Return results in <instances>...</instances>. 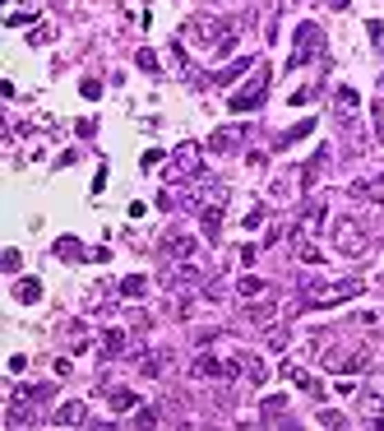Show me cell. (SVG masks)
Wrapping results in <instances>:
<instances>
[{
	"mask_svg": "<svg viewBox=\"0 0 384 431\" xmlns=\"http://www.w3.org/2000/svg\"><path fill=\"white\" fill-rule=\"evenodd\" d=\"M181 42H190L195 51H218V56H227L231 46H236V28H231V24H218V19H185Z\"/></svg>",
	"mask_w": 384,
	"mask_h": 431,
	"instance_id": "6da1fadb",
	"label": "cell"
},
{
	"mask_svg": "<svg viewBox=\"0 0 384 431\" xmlns=\"http://www.w3.org/2000/svg\"><path fill=\"white\" fill-rule=\"evenodd\" d=\"M334 246H338L343 255H361V250L370 246V237L356 218H334Z\"/></svg>",
	"mask_w": 384,
	"mask_h": 431,
	"instance_id": "7a4b0ae2",
	"label": "cell"
},
{
	"mask_svg": "<svg viewBox=\"0 0 384 431\" xmlns=\"http://www.w3.org/2000/svg\"><path fill=\"white\" fill-rule=\"evenodd\" d=\"M320 51H324L320 24H301V28H296V46H292V70H296V65H306V61H315Z\"/></svg>",
	"mask_w": 384,
	"mask_h": 431,
	"instance_id": "3957f363",
	"label": "cell"
},
{
	"mask_svg": "<svg viewBox=\"0 0 384 431\" xmlns=\"http://www.w3.org/2000/svg\"><path fill=\"white\" fill-rule=\"evenodd\" d=\"M264 93H269V70H260V75L250 79L241 93H231V111H250V107H260L264 102Z\"/></svg>",
	"mask_w": 384,
	"mask_h": 431,
	"instance_id": "277c9868",
	"label": "cell"
},
{
	"mask_svg": "<svg viewBox=\"0 0 384 431\" xmlns=\"http://www.w3.org/2000/svg\"><path fill=\"white\" fill-rule=\"evenodd\" d=\"M190 376H200V380H231V376H236V362H218V357H195Z\"/></svg>",
	"mask_w": 384,
	"mask_h": 431,
	"instance_id": "5b68a950",
	"label": "cell"
},
{
	"mask_svg": "<svg viewBox=\"0 0 384 431\" xmlns=\"http://www.w3.org/2000/svg\"><path fill=\"white\" fill-rule=\"evenodd\" d=\"M324 362H329V371H361L370 362V348H343V353H329Z\"/></svg>",
	"mask_w": 384,
	"mask_h": 431,
	"instance_id": "8992f818",
	"label": "cell"
},
{
	"mask_svg": "<svg viewBox=\"0 0 384 431\" xmlns=\"http://www.w3.org/2000/svg\"><path fill=\"white\" fill-rule=\"evenodd\" d=\"M241 139H246V130H241V125H218L213 139H209V149H213V154H231Z\"/></svg>",
	"mask_w": 384,
	"mask_h": 431,
	"instance_id": "52a82bcc",
	"label": "cell"
},
{
	"mask_svg": "<svg viewBox=\"0 0 384 431\" xmlns=\"http://www.w3.org/2000/svg\"><path fill=\"white\" fill-rule=\"evenodd\" d=\"M171 367H176V353H167V348H162V353L139 357V371H144V376H167Z\"/></svg>",
	"mask_w": 384,
	"mask_h": 431,
	"instance_id": "ba28073f",
	"label": "cell"
},
{
	"mask_svg": "<svg viewBox=\"0 0 384 431\" xmlns=\"http://www.w3.org/2000/svg\"><path fill=\"white\" fill-rule=\"evenodd\" d=\"M51 422H56V427H79V422H88V408H84L79 399H70V403H61V408H56V417H51Z\"/></svg>",
	"mask_w": 384,
	"mask_h": 431,
	"instance_id": "9c48e42d",
	"label": "cell"
},
{
	"mask_svg": "<svg viewBox=\"0 0 384 431\" xmlns=\"http://www.w3.org/2000/svg\"><path fill=\"white\" fill-rule=\"evenodd\" d=\"M167 255H171V260H195V237L171 232V237H167Z\"/></svg>",
	"mask_w": 384,
	"mask_h": 431,
	"instance_id": "30bf717a",
	"label": "cell"
},
{
	"mask_svg": "<svg viewBox=\"0 0 384 431\" xmlns=\"http://www.w3.org/2000/svg\"><path fill=\"white\" fill-rule=\"evenodd\" d=\"M200 223H204V237L218 241V237H222V204H209V209L200 214Z\"/></svg>",
	"mask_w": 384,
	"mask_h": 431,
	"instance_id": "8fae6325",
	"label": "cell"
},
{
	"mask_svg": "<svg viewBox=\"0 0 384 431\" xmlns=\"http://www.w3.org/2000/svg\"><path fill=\"white\" fill-rule=\"evenodd\" d=\"M246 320L250 324H273L278 320V306H273V302H255V306H246Z\"/></svg>",
	"mask_w": 384,
	"mask_h": 431,
	"instance_id": "7c38bea8",
	"label": "cell"
},
{
	"mask_svg": "<svg viewBox=\"0 0 384 431\" xmlns=\"http://www.w3.org/2000/svg\"><path fill=\"white\" fill-rule=\"evenodd\" d=\"M356 89H338V98H334V107H338V121H352V111H356Z\"/></svg>",
	"mask_w": 384,
	"mask_h": 431,
	"instance_id": "4fadbf2b",
	"label": "cell"
},
{
	"mask_svg": "<svg viewBox=\"0 0 384 431\" xmlns=\"http://www.w3.org/2000/svg\"><path fill=\"white\" fill-rule=\"evenodd\" d=\"M361 403H366V408H375V413L384 408V376H370V385H366V394H361Z\"/></svg>",
	"mask_w": 384,
	"mask_h": 431,
	"instance_id": "5bb4252c",
	"label": "cell"
},
{
	"mask_svg": "<svg viewBox=\"0 0 384 431\" xmlns=\"http://www.w3.org/2000/svg\"><path fill=\"white\" fill-rule=\"evenodd\" d=\"M15 297L23 302V306H32V302L42 297V283H37V278H19V283H15Z\"/></svg>",
	"mask_w": 384,
	"mask_h": 431,
	"instance_id": "9a60e30c",
	"label": "cell"
},
{
	"mask_svg": "<svg viewBox=\"0 0 384 431\" xmlns=\"http://www.w3.org/2000/svg\"><path fill=\"white\" fill-rule=\"evenodd\" d=\"M292 250H296V260H301V264H320V250L310 246V241H306V237H301V232H296V237H292Z\"/></svg>",
	"mask_w": 384,
	"mask_h": 431,
	"instance_id": "2e32d148",
	"label": "cell"
},
{
	"mask_svg": "<svg viewBox=\"0 0 384 431\" xmlns=\"http://www.w3.org/2000/svg\"><path fill=\"white\" fill-rule=\"evenodd\" d=\"M56 255H65V260H84V241H75V237H61V241H56Z\"/></svg>",
	"mask_w": 384,
	"mask_h": 431,
	"instance_id": "e0dca14e",
	"label": "cell"
},
{
	"mask_svg": "<svg viewBox=\"0 0 384 431\" xmlns=\"http://www.w3.org/2000/svg\"><path fill=\"white\" fill-rule=\"evenodd\" d=\"M116 353H125V334H121V329H107V339H102V357H116Z\"/></svg>",
	"mask_w": 384,
	"mask_h": 431,
	"instance_id": "ac0fdd59",
	"label": "cell"
},
{
	"mask_svg": "<svg viewBox=\"0 0 384 431\" xmlns=\"http://www.w3.org/2000/svg\"><path fill=\"white\" fill-rule=\"evenodd\" d=\"M176 167H185V172L200 167V154H195V144H181V154H176Z\"/></svg>",
	"mask_w": 384,
	"mask_h": 431,
	"instance_id": "d6986e66",
	"label": "cell"
},
{
	"mask_svg": "<svg viewBox=\"0 0 384 431\" xmlns=\"http://www.w3.org/2000/svg\"><path fill=\"white\" fill-rule=\"evenodd\" d=\"M144 288H148V278H144V274H130V278H121V293H125V297H139Z\"/></svg>",
	"mask_w": 384,
	"mask_h": 431,
	"instance_id": "ffe728a7",
	"label": "cell"
},
{
	"mask_svg": "<svg viewBox=\"0 0 384 431\" xmlns=\"http://www.w3.org/2000/svg\"><path fill=\"white\" fill-rule=\"evenodd\" d=\"M241 367H246L250 380H264V376H269V371H264V357H241Z\"/></svg>",
	"mask_w": 384,
	"mask_h": 431,
	"instance_id": "44dd1931",
	"label": "cell"
},
{
	"mask_svg": "<svg viewBox=\"0 0 384 431\" xmlns=\"http://www.w3.org/2000/svg\"><path fill=\"white\" fill-rule=\"evenodd\" d=\"M320 218H324V204H320V200H310V204H306V214H301V223H306V228H320Z\"/></svg>",
	"mask_w": 384,
	"mask_h": 431,
	"instance_id": "7402d4cb",
	"label": "cell"
},
{
	"mask_svg": "<svg viewBox=\"0 0 384 431\" xmlns=\"http://www.w3.org/2000/svg\"><path fill=\"white\" fill-rule=\"evenodd\" d=\"M0 269H5V274H19V269H23V255H19V250H5V255H0Z\"/></svg>",
	"mask_w": 384,
	"mask_h": 431,
	"instance_id": "603a6c76",
	"label": "cell"
},
{
	"mask_svg": "<svg viewBox=\"0 0 384 431\" xmlns=\"http://www.w3.org/2000/svg\"><path fill=\"white\" fill-rule=\"evenodd\" d=\"M264 288H269L264 278H241V283H236V293L241 297H255V293H264Z\"/></svg>",
	"mask_w": 384,
	"mask_h": 431,
	"instance_id": "cb8c5ba5",
	"label": "cell"
},
{
	"mask_svg": "<svg viewBox=\"0 0 384 431\" xmlns=\"http://www.w3.org/2000/svg\"><path fill=\"white\" fill-rule=\"evenodd\" d=\"M111 408H116V413L135 408V394H130V389H111Z\"/></svg>",
	"mask_w": 384,
	"mask_h": 431,
	"instance_id": "d4e9b609",
	"label": "cell"
},
{
	"mask_svg": "<svg viewBox=\"0 0 384 431\" xmlns=\"http://www.w3.org/2000/svg\"><path fill=\"white\" fill-rule=\"evenodd\" d=\"M241 70H250V61H236V65H227V70H218V84H231V79H236V75H241Z\"/></svg>",
	"mask_w": 384,
	"mask_h": 431,
	"instance_id": "484cf974",
	"label": "cell"
},
{
	"mask_svg": "<svg viewBox=\"0 0 384 431\" xmlns=\"http://www.w3.org/2000/svg\"><path fill=\"white\" fill-rule=\"evenodd\" d=\"M310 125H315V121H301V125H292V130H287V135H282V144H292V139L310 135Z\"/></svg>",
	"mask_w": 384,
	"mask_h": 431,
	"instance_id": "4316f807",
	"label": "cell"
},
{
	"mask_svg": "<svg viewBox=\"0 0 384 431\" xmlns=\"http://www.w3.org/2000/svg\"><path fill=\"white\" fill-rule=\"evenodd\" d=\"M135 61H139V70H157V56H153V51H148V46H144V51H139Z\"/></svg>",
	"mask_w": 384,
	"mask_h": 431,
	"instance_id": "83f0119b",
	"label": "cell"
},
{
	"mask_svg": "<svg viewBox=\"0 0 384 431\" xmlns=\"http://www.w3.org/2000/svg\"><path fill=\"white\" fill-rule=\"evenodd\" d=\"M32 46H42V42H51V28H46V24H37V28H32V37H28Z\"/></svg>",
	"mask_w": 384,
	"mask_h": 431,
	"instance_id": "f1b7e54d",
	"label": "cell"
},
{
	"mask_svg": "<svg viewBox=\"0 0 384 431\" xmlns=\"http://www.w3.org/2000/svg\"><path fill=\"white\" fill-rule=\"evenodd\" d=\"M269 348H287V329H269Z\"/></svg>",
	"mask_w": 384,
	"mask_h": 431,
	"instance_id": "f546056e",
	"label": "cell"
},
{
	"mask_svg": "<svg viewBox=\"0 0 384 431\" xmlns=\"http://www.w3.org/2000/svg\"><path fill=\"white\" fill-rule=\"evenodd\" d=\"M84 98H102V84H97V79H84Z\"/></svg>",
	"mask_w": 384,
	"mask_h": 431,
	"instance_id": "4dcf8cb0",
	"label": "cell"
},
{
	"mask_svg": "<svg viewBox=\"0 0 384 431\" xmlns=\"http://www.w3.org/2000/svg\"><path fill=\"white\" fill-rule=\"evenodd\" d=\"M375 135H380V139H384V116H375Z\"/></svg>",
	"mask_w": 384,
	"mask_h": 431,
	"instance_id": "1f68e13d",
	"label": "cell"
},
{
	"mask_svg": "<svg viewBox=\"0 0 384 431\" xmlns=\"http://www.w3.org/2000/svg\"><path fill=\"white\" fill-rule=\"evenodd\" d=\"M329 5H334V10H347V5H352V0H329Z\"/></svg>",
	"mask_w": 384,
	"mask_h": 431,
	"instance_id": "d6a6232c",
	"label": "cell"
},
{
	"mask_svg": "<svg viewBox=\"0 0 384 431\" xmlns=\"http://www.w3.org/2000/svg\"><path fill=\"white\" fill-rule=\"evenodd\" d=\"M301 5H315V0H301Z\"/></svg>",
	"mask_w": 384,
	"mask_h": 431,
	"instance_id": "836d02e7",
	"label": "cell"
},
{
	"mask_svg": "<svg viewBox=\"0 0 384 431\" xmlns=\"http://www.w3.org/2000/svg\"><path fill=\"white\" fill-rule=\"evenodd\" d=\"M380 89H384V79H380Z\"/></svg>",
	"mask_w": 384,
	"mask_h": 431,
	"instance_id": "e575fe53",
	"label": "cell"
}]
</instances>
